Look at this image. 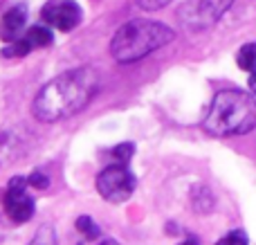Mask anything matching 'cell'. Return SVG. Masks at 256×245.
I'll list each match as a JSON object with an SVG mask.
<instances>
[{"label":"cell","mask_w":256,"mask_h":245,"mask_svg":"<svg viewBox=\"0 0 256 245\" xmlns=\"http://www.w3.org/2000/svg\"><path fill=\"white\" fill-rule=\"evenodd\" d=\"M99 86L102 76L94 68H74L63 72L38 90L32 104L34 117L38 122L52 124L76 115L99 92Z\"/></svg>","instance_id":"1"},{"label":"cell","mask_w":256,"mask_h":245,"mask_svg":"<svg viewBox=\"0 0 256 245\" xmlns=\"http://www.w3.org/2000/svg\"><path fill=\"white\" fill-rule=\"evenodd\" d=\"M202 126L216 138L250 133L256 126V99L240 90H222L214 97Z\"/></svg>","instance_id":"2"},{"label":"cell","mask_w":256,"mask_h":245,"mask_svg":"<svg viewBox=\"0 0 256 245\" xmlns=\"http://www.w3.org/2000/svg\"><path fill=\"white\" fill-rule=\"evenodd\" d=\"M173 38H176V32L164 22L130 20L115 32L110 40V54L120 63H135L171 43Z\"/></svg>","instance_id":"3"},{"label":"cell","mask_w":256,"mask_h":245,"mask_svg":"<svg viewBox=\"0 0 256 245\" xmlns=\"http://www.w3.org/2000/svg\"><path fill=\"white\" fill-rule=\"evenodd\" d=\"M97 192L108 202H124L135 192V176L126 164H110L97 176Z\"/></svg>","instance_id":"4"},{"label":"cell","mask_w":256,"mask_h":245,"mask_svg":"<svg viewBox=\"0 0 256 245\" xmlns=\"http://www.w3.org/2000/svg\"><path fill=\"white\" fill-rule=\"evenodd\" d=\"M27 187H30V180L16 176V178L9 180L7 194H4V212L18 225L27 223L34 216V200L27 194Z\"/></svg>","instance_id":"5"},{"label":"cell","mask_w":256,"mask_h":245,"mask_svg":"<svg viewBox=\"0 0 256 245\" xmlns=\"http://www.w3.org/2000/svg\"><path fill=\"white\" fill-rule=\"evenodd\" d=\"M232 2L234 0H196V2L186 4L182 18L189 30H204L220 20L222 14L232 7Z\"/></svg>","instance_id":"6"},{"label":"cell","mask_w":256,"mask_h":245,"mask_svg":"<svg viewBox=\"0 0 256 245\" xmlns=\"http://www.w3.org/2000/svg\"><path fill=\"white\" fill-rule=\"evenodd\" d=\"M40 18L61 32H72L81 22V7L74 0H50L40 9Z\"/></svg>","instance_id":"7"},{"label":"cell","mask_w":256,"mask_h":245,"mask_svg":"<svg viewBox=\"0 0 256 245\" xmlns=\"http://www.w3.org/2000/svg\"><path fill=\"white\" fill-rule=\"evenodd\" d=\"M25 22H27V7L25 4H14L0 20V36L4 40H14V36L22 30Z\"/></svg>","instance_id":"8"},{"label":"cell","mask_w":256,"mask_h":245,"mask_svg":"<svg viewBox=\"0 0 256 245\" xmlns=\"http://www.w3.org/2000/svg\"><path fill=\"white\" fill-rule=\"evenodd\" d=\"M22 148H25V144L16 130H2L0 133V164L18 160L22 156Z\"/></svg>","instance_id":"9"},{"label":"cell","mask_w":256,"mask_h":245,"mask_svg":"<svg viewBox=\"0 0 256 245\" xmlns=\"http://www.w3.org/2000/svg\"><path fill=\"white\" fill-rule=\"evenodd\" d=\"M25 38H27V43H30L32 48H48V45H52L54 34H52V30H50V27L34 25V27H30V30H27Z\"/></svg>","instance_id":"10"},{"label":"cell","mask_w":256,"mask_h":245,"mask_svg":"<svg viewBox=\"0 0 256 245\" xmlns=\"http://www.w3.org/2000/svg\"><path fill=\"white\" fill-rule=\"evenodd\" d=\"M236 63L240 70L256 74V43H245L236 54Z\"/></svg>","instance_id":"11"},{"label":"cell","mask_w":256,"mask_h":245,"mask_svg":"<svg viewBox=\"0 0 256 245\" xmlns=\"http://www.w3.org/2000/svg\"><path fill=\"white\" fill-rule=\"evenodd\" d=\"M76 230L81 232V236H84V238H97V236H102V230H99V225L94 223L90 216H79V218H76Z\"/></svg>","instance_id":"12"},{"label":"cell","mask_w":256,"mask_h":245,"mask_svg":"<svg viewBox=\"0 0 256 245\" xmlns=\"http://www.w3.org/2000/svg\"><path fill=\"white\" fill-rule=\"evenodd\" d=\"M30 245H56V234H54V228L43 225V228L36 232L34 241H32Z\"/></svg>","instance_id":"13"},{"label":"cell","mask_w":256,"mask_h":245,"mask_svg":"<svg viewBox=\"0 0 256 245\" xmlns=\"http://www.w3.org/2000/svg\"><path fill=\"white\" fill-rule=\"evenodd\" d=\"M132 151H135L132 144H120V146H115L110 151V158L117 162V164H128V160L132 158Z\"/></svg>","instance_id":"14"},{"label":"cell","mask_w":256,"mask_h":245,"mask_svg":"<svg viewBox=\"0 0 256 245\" xmlns=\"http://www.w3.org/2000/svg\"><path fill=\"white\" fill-rule=\"evenodd\" d=\"M30 50H32V45L27 43V38H20V40H14L9 48H4L2 54L4 56H25Z\"/></svg>","instance_id":"15"},{"label":"cell","mask_w":256,"mask_h":245,"mask_svg":"<svg viewBox=\"0 0 256 245\" xmlns=\"http://www.w3.org/2000/svg\"><path fill=\"white\" fill-rule=\"evenodd\" d=\"M216 245H250V243H248V236H245V232H240V230H234V232L225 234V236H222Z\"/></svg>","instance_id":"16"},{"label":"cell","mask_w":256,"mask_h":245,"mask_svg":"<svg viewBox=\"0 0 256 245\" xmlns=\"http://www.w3.org/2000/svg\"><path fill=\"white\" fill-rule=\"evenodd\" d=\"M27 180H30V187H36V189H45L50 184V178L43 174V171H34Z\"/></svg>","instance_id":"17"},{"label":"cell","mask_w":256,"mask_h":245,"mask_svg":"<svg viewBox=\"0 0 256 245\" xmlns=\"http://www.w3.org/2000/svg\"><path fill=\"white\" fill-rule=\"evenodd\" d=\"M137 4H140L142 9H146V12H155V9H162L166 7L171 0H135Z\"/></svg>","instance_id":"18"},{"label":"cell","mask_w":256,"mask_h":245,"mask_svg":"<svg viewBox=\"0 0 256 245\" xmlns=\"http://www.w3.org/2000/svg\"><path fill=\"white\" fill-rule=\"evenodd\" d=\"M79 245H120L115 241V238H106L102 234V236H97V238H84Z\"/></svg>","instance_id":"19"},{"label":"cell","mask_w":256,"mask_h":245,"mask_svg":"<svg viewBox=\"0 0 256 245\" xmlns=\"http://www.w3.org/2000/svg\"><path fill=\"white\" fill-rule=\"evenodd\" d=\"M178 245H198L196 241H182V243H178Z\"/></svg>","instance_id":"20"}]
</instances>
